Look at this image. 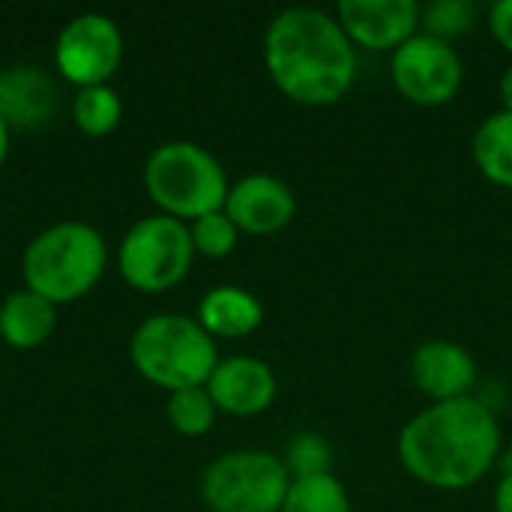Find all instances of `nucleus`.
Returning <instances> with one entry per match:
<instances>
[{"label":"nucleus","mask_w":512,"mask_h":512,"mask_svg":"<svg viewBox=\"0 0 512 512\" xmlns=\"http://www.w3.org/2000/svg\"><path fill=\"white\" fill-rule=\"evenodd\" d=\"M501 456L498 417L474 396L435 402L399 432V462L423 486L462 492L486 480Z\"/></svg>","instance_id":"obj_1"},{"label":"nucleus","mask_w":512,"mask_h":512,"mask_svg":"<svg viewBox=\"0 0 512 512\" xmlns=\"http://www.w3.org/2000/svg\"><path fill=\"white\" fill-rule=\"evenodd\" d=\"M270 81L297 105H336L357 78V48L336 15L294 6L279 12L264 33Z\"/></svg>","instance_id":"obj_2"},{"label":"nucleus","mask_w":512,"mask_h":512,"mask_svg":"<svg viewBox=\"0 0 512 512\" xmlns=\"http://www.w3.org/2000/svg\"><path fill=\"white\" fill-rule=\"evenodd\" d=\"M108 261L105 240L84 222H60L45 228L24 249L21 273L27 291L54 303H72L84 297L102 276Z\"/></svg>","instance_id":"obj_3"},{"label":"nucleus","mask_w":512,"mask_h":512,"mask_svg":"<svg viewBox=\"0 0 512 512\" xmlns=\"http://www.w3.org/2000/svg\"><path fill=\"white\" fill-rule=\"evenodd\" d=\"M132 366L162 390L207 387L213 369L219 366V351L213 336L186 315H156L147 318L129 345Z\"/></svg>","instance_id":"obj_4"},{"label":"nucleus","mask_w":512,"mask_h":512,"mask_svg":"<svg viewBox=\"0 0 512 512\" xmlns=\"http://www.w3.org/2000/svg\"><path fill=\"white\" fill-rule=\"evenodd\" d=\"M144 186L153 204L180 222L225 210L231 189L219 159L192 141H171L153 150L144 165Z\"/></svg>","instance_id":"obj_5"},{"label":"nucleus","mask_w":512,"mask_h":512,"mask_svg":"<svg viewBox=\"0 0 512 512\" xmlns=\"http://www.w3.org/2000/svg\"><path fill=\"white\" fill-rule=\"evenodd\" d=\"M291 489L285 459L267 450H234L201 477V501L210 512H282Z\"/></svg>","instance_id":"obj_6"},{"label":"nucleus","mask_w":512,"mask_h":512,"mask_svg":"<svg viewBox=\"0 0 512 512\" xmlns=\"http://www.w3.org/2000/svg\"><path fill=\"white\" fill-rule=\"evenodd\" d=\"M192 258L195 246L189 228L180 219L162 213L147 216L129 228V234L120 243L117 264L132 288L144 294H159L186 279Z\"/></svg>","instance_id":"obj_7"},{"label":"nucleus","mask_w":512,"mask_h":512,"mask_svg":"<svg viewBox=\"0 0 512 512\" xmlns=\"http://www.w3.org/2000/svg\"><path fill=\"white\" fill-rule=\"evenodd\" d=\"M462 81L465 66L459 51L432 33H417L393 51V84L420 108L453 102L462 90Z\"/></svg>","instance_id":"obj_8"},{"label":"nucleus","mask_w":512,"mask_h":512,"mask_svg":"<svg viewBox=\"0 0 512 512\" xmlns=\"http://www.w3.org/2000/svg\"><path fill=\"white\" fill-rule=\"evenodd\" d=\"M120 57H123V36L117 24L99 12L72 18L60 30L54 48L57 69L63 72V78H69L78 87L105 84L117 72Z\"/></svg>","instance_id":"obj_9"},{"label":"nucleus","mask_w":512,"mask_h":512,"mask_svg":"<svg viewBox=\"0 0 512 512\" xmlns=\"http://www.w3.org/2000/svg\"><path fill=\"white\" fill-rule=\"evenodd\" d=\"M336 21L354 42V48L396 51L423 21V9L414 0H342Z\"/></svg>","instance_id":"obj_10"},{"label":"nucleus","mask_w":512,"mask_h":512,"mask_svg":"<svg viewBox=\"0 0 512 512\" xmlns=\"http://www.w3.org/2000/svg\"><path fill=\"white\" fill-rule=\"evenodd\" d=\"M225 213L237 231L267 237L288 228L297 216L294 189L273 174H249L228 189Z\"/></svg>","instance_id":"obj_11"},{"label":"nucleus","mask_w":512,"mask_h":512,"mask_svg":"<svg viewBox=\"0 0 512 512\" xmlns=\"http://www.w3.org/2000/svg\"><path fill=\"white\" fill-rule=\"evenodd\" d=\"M276 375L258 357H228L219 360L207 381V393L216 411L231 417H258L276 402Z\"/></svg>","instance_id":"obj_12"},{"label":"nucleus","mask_w":512,"mask_h":512,"mask_svg":"<svg viewBox=\"0 0 512 512\" xmlns=\"http://www.w3.org/2000/svg\"><path fill=\"white\" fill-rule=\"evenodd\" d=\"M411 378L432 402H453L471 396L477 384V360L456 342H423L411 357Z\"/></svg>","instance_id":"obj_13"},{"label":"nucleus","mask_w":512,"mask_h":512,"mask_svg":"<svg viewBox=\"0 0 512 512\" xmlns=\"http://www.w3.org/2000/svg\"><path fill=\"white\" fill-rule=\"evenodd\" d=\"M57 105V84L39 66L18 63L0 72V117L6 120V126L42 129L54 120Z\"/></svg>","instance_id":"obj_14"},{"label":"nucleus","mask_w":512,"mask_h":512,"mask_svg":"<svg viewBox=\"0 0 512 512\" xmlns=\"http://www.w3.org/2000/svg\"><path fill=\"white\" fill-rule=\"evenodd\" d=\"M198 324L213 339H243L264 324V306L237 285H219L198 303Z\"/></svg>","instance_id":"obj_15"},{"label":"nucleus","mask_w":512,"mask_h":512,"mask_svg":"<svg viewBox=\"0 0 512 512\" xmlns=\"http://www.w3.org/2000/svg\"><path fill=\"white\" fill-rule=\"evenodd\" d=\"M54 330V306L33 294V291H15L0 306V336L6 345L18 351L39 348Z\"/></svg>","instance_id":"obj_16"},{"label":"nucleus","mask_w":512,"mask_h":512,"mask_svg":"<svg viewBox=\"0 0 512 512\" xmlns=\"http://www.w3.org/2000/svg\"><path fill=\"white\" fill-rule=\"evenodd\" d=\"M474 162L489 183L512 189V111L501 108L477 126Z\"/></svg>","instance_id":"obj_17"},{"label":"nucleus","mask_w":512,"mask_h":512,"mask_svg":"<svg viewBox=\"0 0 512 512\" xmlns=\"http://www.w3.org/2000/svg\"><path fill=\"white\" fill-rule=\"evenodd\" d=\"M72 117L84 135L102 138V135L117 129V123L123 117V105H120V96L105 84L81 87L75 102H72Z\"/></svg>","instance_id":"obj_18"},{"label":"nucleus","mask_w":512,"mask_h":512,"mask_svg":"<svg viewBox=\"0 0 512 512\" xmlns=\"http://www.w3.org/2000/svg\"><path fill=\"white\" fill-rule=\"evenodd\" d=\"M282 512H351V498L333 474L291 480Z\"/></svg>","instance_id":"obj_19"},{"label":"nucleus","mask_w":512,"mask_h":512,"mask_svg":"<svg viewBox=\"0 0 512 512\" xmlns=\"http://www.w3.org/2000/svg\"><path fill=\"white\" fill-rule=\"evenodd\" d=\"M165 411H168L171 426L186 438L207 435L213 429V420H216V405H213L207 387H189V390L171 393Z\"/></svg>","instance_id":"obj_20"},{"label":"nucleus","mask_w":512,"mask_h":512,"mask_svg":"<svg viewBox=\"0 0 512 512\" xmlns=\"http://www.w3.org/2000/svg\"><path fill=\"white\" fill-rule=\"evenodd\" d=\"M285 468L291 480L333 474V447L321 435H297L294 441H288Z\"/></svg>","instance_id":"obj_21"},{"label":"nucleus","mask_w":512,"mask_h":512,"mask_svg":"<svg viewBox=\"0 0 512 512\" xmlns=\"http://www.w3.org/2000/svg\"><path fill=\"white\" fill-rule=\"evenodd\" d=\"M189 234H192L195 252H201V255H207V258H225V255L234 252L237 234H240V231H237V225L228 219L225 210H216V213H207V216L195 219L192 228H189Z\"/></svg>","instance_id":"obj_22"},{"label":"nucleus","mask_w":512,"mask_h":512,"mask_svg":"<svg viewBox=\"0 0 512 512\" xmlns=\"http://www.w3.org/2000/svg\"><path fill=\"white\" fill-rule=\"evenodd\" d=\"M474 18H477V9H474V3H465V0H438L423 12L426 33H432L444 42H450V36L471 30Z\"/></svg>","instance_id":"obj_23"},{"label":"nucleus","mask_w":512,"mask_h":512,"mask_svg":"<svg viewBox=\"0 0 512 512\" xmlns=\"http://www.w3.org/2000/svg\"><path fill=\"white\" fill-rule=\"evenodd\" d=\"M489 27L495 33V39L504 45V51L512 54V0H501L492 6L489 12Z\"/></svg>","instance_id":"obj_24"},{"label":"nucleus","mask_w":512,"mask_h":512,"mask_svg":"<svg viewBox=\"0 0 512 512\" xmlns=\"http://www.w3.org/2000/svg\"><path fill=\"white\" fill-rule=\"evenodd\" d=\"M495 512H512V471L501 477L495 489Z\"/></svg>","instance_id":"obj_25"},{"label":"nucleus","mask_w":512,"mask_h":512,"mask_svg":"<svg viewBox=\"0 0 512 512\" xmlns=\"http://www.w3.org/2000/svg\"><path fill=\"white\" fill-rule=\"evenodd\" d=\"M501 102H504V111H512V66H507L501 75Z\"/></svg>","instance_id":"obj_26"},{"label":"nucleus","mask_w":512,"mask_h":512,"mask_svg":"<svg viewBox=\"0 0 512 512\" xmlns=\"http://www.w3.org/2000/svg\"><path fill=\"white\" fill-rule=\"evenodd\" d=\"M6 153H9V126H6V120L0 117V165H3V159H6Z\"/></svg>","instance_id":"obj_27"}]
</instances>
